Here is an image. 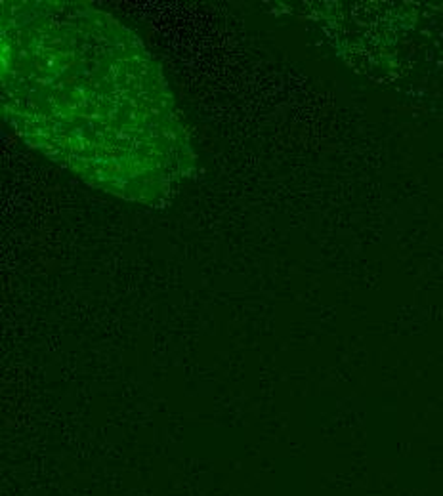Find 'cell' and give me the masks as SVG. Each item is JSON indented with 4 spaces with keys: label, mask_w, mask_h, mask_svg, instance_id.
Returning <instances> with one entry per match:
<instances>
[{
    "label": "cell",
    "mask_w": 443,
    "mask_h": 496,
    "mask_svg": "<svg viewBox=\"0 0 443 496\" xmlns=\"http://www.w3.org/2000/svg\"><path fill=\"white\" fill-rule=\"evenodd\" d=\"M2 98L6 121L31 147L111 195L155 204L191 172L157 63L90 6L4 4Z\"/></svg>",
    "instance_id": "1"
}]
</instances>
